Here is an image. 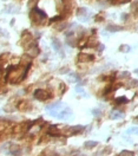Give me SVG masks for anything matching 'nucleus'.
Listing matches in <instances>:
<instances>
[{
    "instance_id": "obj_14",
    "label": "nucleus",
    "mask_w": 138,
    "mask_h": 156,
    "mask_svg": "<svg viewBox=\"0 0 138 156\" xmlns=\"http://www.w3.org/2000/svg\"><path fill=\"white\" fill-rule=\"evenodd\" d=\"M125 103H128V99L125 97H119L116 99V104H125Z\"/></svg>"
},
{
    "instance_id": "obj_10",
    "label": "nucleus",
    "mask_w": 138,
    "mask_h": 156,
    "mask_svg": "<svg viewBox=\"0 0 138 156\" xmlns=\"http://www.w3.org/2000/svg\"><path fill=\"white\" fill-rule=\"evenodd\" d=\"M97 146H98V142L97 141H88V142L84 143V147L86 149H92V148H95Z\"/></svg>"
},
{
    "instance_id": "obj_19",
    "label": "nucleus",
    "mask_w": 138,
    "mask_h": 156,
    "mask_svg": "<svg viewBox=\"0 0 138 156\" xmlns=\"http://www.w3.org/2000/svg\"><path fill=\"white\" fill-rule=\"evenodd\" d=\"M76 92H80V94H84V89L83 88H80V86L78 85V86H76Z\"/></svg>"
},
{
    "instance_id": "obj_13",
    "label": "nucleus",
    "mask_w": 138,
    "mask_h": 156,
    "mask_svg": "<svg viewBox=\"0 0 138 156\" xmlns=\"http://www.w3.org/2000/svg\"><path fill=\"white\" fill-rule=\"evenodd\" d=\"M126 134H132V135H138V127H132V128H130V129H128V131H126Z\"/></svg>"
},
{
    "instance_id": "obj_8",
    "label": "nucleus",
    "mask_w": 138,
    "mask_h": 156,
    "mask_svg": "<svg viewBox=\"0 0 138 156\" xmlns=\"http://www.w3.org/2000/svg\"><path fill=\"white\" fill-rule=\"evenodd\" d=\"M68 130H70L71 134H80V132L84 130V127H83V125H76V127L68 128Z\"/></svg>"
},
{
    "instance_id": "obj_9",
    "label": "nucleus",
    "mask_w": 138,
    "mask_h": 156,
    "mask_svg": "<svg viewBox=\"0 0 138 156\" xmlns=\"http://www.w3.org/2000/svg\"><path fill=\"white\" fill-rule=\"evenodd\" d=\"M52 45H53V47H55L56 51L61 52V44H60V42H59L57 38H53V39H52Z\"/></svg>"
},
{
    "instance_id": "obj_11",
    "label": "nucleus",
    "mask_w": 138,
    "mask_h": 156,
    "mask_svg": "<svg viewBox=\"0 0 138 156\" xmlns=\"http://www.w3.org/2000/svg\"><path fill=\"white\" fill-rule=\"evenodd\" d=\"M106 30L110 31V32H118V31H122V27L117 26V25H109L106 27Z\"/></svg>"
},
{
    "instance_id": "obj_5",
    "label": "nucleus",
    "mask_w": 138,
    "mask_h": 156,
    "mask_svg": "<svg viewBox=\"0 0 138 156\" xmlns=\"http://www.w3.org/2000/svg\"><path fill=\"white\" fill-rule=\"evenodd\" d=\"M110 117H111V119H122V118H124V114H123L122 111L113 110V111L111 112Z\"/></svg>"
},
{
    "instance_id": "obj_17",
    "label": "nucleus",
    "mask_w": 138,
    "mask_h": 156,
    "mask_svg": "<svg viewBox=\"0 0 138 156\" xmlns=\"http://www.w3.org/2000/svg\"><path fill=\"white\" fill-rule=\"evenodd\" d=\"M130 86H131V88H137V86H138V80H136V79H131V82H130Z\"/></svg>"
},
{
    "instance_id": "obj_4",
    "label": "nucleus",
    "mask_w": 138,
    "mask_h": 156,
    "mask_svg": "<svg viewBox=\"0 0 138 156\" xmlns=\"http://www.w3.org/2000/svg\"><path fill=\"white\" fill-rule=\"evenodd\" d=\"M8 153L11 155H15V156H18L21 154V148L18 146V144H10L8 147Z\"/></svg>"
},
{
    "instance_id": "obj_2",
    "label": "nucleus",
    "mask_w": 138,
    "mask_h": 156,
    "mask_svg": "<svg viewBox=\"0 0 138 156\" xmlns=\"http://www.w3.org/2000/svg\"><path fill=\"white\" fill-rule=\"evenodd\" d=\"M34 97H36L37 99L39 101H45L47 98H50L51 96L48 95V92L46 90H43V89H37L36 91H34Z\"/></svg>"
},
{
    "instance_id": "obj_7",
    "label": "nucleus",
    "mask_w": 138,
    "mask_h": 156,
    "mask_svg": "<svg viewBox=\"0 0 138 156\" xmlns=\"http://www.w3.org/2000/svg\"><path fill=\"white\" fill-rule=\"evenodd\" d=\"M47 134L51 135V136H60V131L58 130V128H57L56 125H51V127L48 128Z\"/></svg>"
},
{
    "instance_id": "obj_3",
    "label": "nucleus",
    "mask_w": 138,
    "mask_h": 156,
    "mask_svg": "<svg viewBox=\"0 0 138 156\" xmlns=\"http://www.w3.org/2000/svg\"><path fill=\"white\" fill-rule=\"evenodd\" d=\"M77 17L78 19H80L81 21H88L89 19V12L86 8H80L78 12H77Z\"/></svg>"
},
{
    "instance_id": "obj_1",
    "label": "nucleus",
    "mask_w": 138,
    "mask_h": 156,
    "mask_svg": "<svg viewBox=\"0 0 138 156\" xmlns=\"http://www.w3.org/2000/svg\"><path fill=\"white\" fill-rule=\"evenodd\" d=\"M30 14H33V15H36V17H30V18L34 21V23H41L45 18H46V13H44L39 8H34Z\"/></svg>"
},
{
    "instance_id": "obj_16",
    "label": "nucleus",
    "mask_w": 138,
    "mask_h": 156,
    "mask_svg": "<svg viewBox=\"0 0 138 156\" xmlns=\"http://www.w3.org/2000/svg\"><path fill=\"white\" fill-rule=\"evenodd\" d=\"M130 46L129 45H122V46H120V51H122V52H130Z\"/></svg>"
},
{
    "instance_id": "obj_12",
    "label": "nucleus",
    "mask_w": 138,
    "mask_h": 156,
    "mask_svg": "<svg viewBox=\"0 0 138 156\" xmlns=\"http://www.w3.org/2000/svg\"><path fill=\"white\" fill-rule=\"evenodd\" d=\"M117 156H135V153L130 151V150H123V151H120Z\"/></svg>"
},
{
    "instance_id": "obj_22",
    "label": "nucleus",
    "mask_w": 138,
    "mask_h": 156,
    "mask_svg": "<svg viewBox=\"0 0 138 156\" xmlns=\"http://www.w3.org/2000/svg\"><path fill=\"white\" fill-rule=\"evenodd\" d=\"M101 50H104V45H99V51H101Z\"/></svg>"
},
{
    "instance_id": "obj_23",
    "label": "nucleus",
    "mask_w": 138,
    "mask_h": 156,
    "mask_svg": "<svg viewBox=\"0 0 138 156\" xmlns=\"http://www.w3.org/2000/svg\"><path fill=\"white\" fill-rule=\"evenodd\" d=\"M135 72H136V73L138 75V69H137V70H135Z\"/></svg>"
},
{
    "instance_id": "obj_20",
    "label": "nucleus",
    "mask_w": 138,
    "mask_h": 156,
    "mask_svg": "<svg viewBox=\"0 0 138 156\" xmlns=\"http://www.w3.org/2000/svg\"><path fill=\"white\" fill-rule=\"evenodd\" d=\"M59 19H61V17H53L52 19H51V21H59Z\"/></svg>"
},
{
    "instance_id": "obj_18",
    "label": "nucleus",
    "mask_w": 138,
    "mask_h": 156,
    "mask_svg": "<svg viewBox=\"0 0 138 156\" xmlns=\"http://www.w3.org/2000/svg\"><path fill=\"white\" fill-rule=\"evenodd\" d=\"M92 114H93L95 116L99 117V116H100V114H101V111H100L99 109H93V110H92Z\"/></svg>"
},
{
    "instance_id": "obj_15",
    "label": "nucleus",
    "mask_w": 138,
    "mask_h": 156,
    "mask_svg": "<svg viewBox=\"0 0 138 156\" xmlns=\"http://www.w3.org/2000/svg\"><path fill=\"white\" fill-rule=\"evenodd\" d=\"M130 72H128V71H123V72H120L119 73V77L120 78H130Z\"/></svg>"
},
{
    "instance_id": "obj_6",
    "label": "nucleus",
    "mask_w": 138,
    "mask_h": 156,
    "mask_svg": "<svg viewBox=\"0 0 138 156\" xmlns=\"http://www.w3.org/2000/svg\"><path fill=\"white\" fill-rule=\"evenodd\" d=\"M78 58H79V60L80 62H91V60H93V56L92 55H86V53H80L79 56H78Z\"/></svg>"
},
{
    "instance_id": "obj_21",
    "label": "nucleus",
    "mask_w": 138,
    "mask_h": 156,
    "mask_svg": "<svg viewBox=\"0 0 138 156\" xmlns=\"http://www.w3.org/2000/svg\"><path fill=\"white\" fill-rule=\"evenodd\" d=\"M60 72H61V73H65V72H68V69H61V70H60Z\"/></svg>"
}]
</instances>
